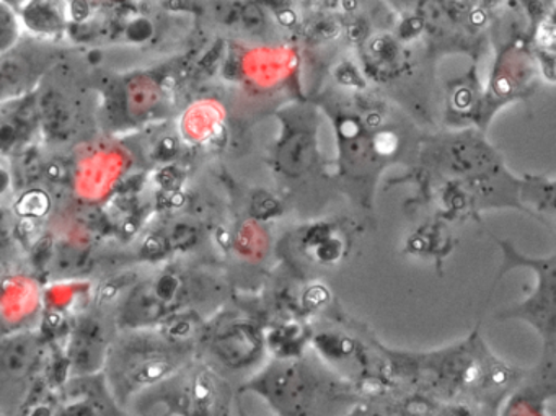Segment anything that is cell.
Listing matches in <instances>:
<instances>
[{
    "mask_svg": "<svg viewBox=\"0 0 556 416\" xmlns=\"http://www.w3.org/2000/svg\"><path fill=\"white\" fill-rule=\"evenodd\" d=\"M506 255V265L497 275L496 281L503 278L504 273L510 272L516 266L532 269V292L522 302L510 305L497 312L500 320H520L533 328L542 340V353H555L556 351V260L527 259L519 255L510 247H503Z\"/></svg>",
    "mask_w": 556,
    "mask_h": 416,
    "instance_id": "obj_6",
    "label": "cell"
},
{
    "mask_svg": "<svg viewBox=\"0 0 556 416\" xmlns=\"http://www.w3.org/2000/svg\"><path fill=\"white\" fill-rule=\"evenodd\" d=\"M438 408L428 396L389 383L364 393L346 416H434Z\"/></svg>",
    "mask_w": 556,
    "mask_h": 416,
    "instance_id": "obj_9",
    "label": "cell"
},
{
    "mask_svg": "<svg viewBox=\"0 0 556 416\" xmlns=\"http://www.w3.org/2000/svg\"><path fill=\"white\" fill-rule=\"evenodd\" d=\"M243 393L262 399L275 416H346L364 395L312 350L299 357H269L237 387V395Z\"/></svg>",
    "mask_w": 556,
    "mask_h": 416,
    "instance_id": "obj_2",
    "label": "cell"
},
{
    "mask_svg": "<svg viewBox=\"0 0 556 416\" xmlns=\"http://www.w3.org/2000/svg\"><path fill=\"white\" fill-rule=\"evenodd\" d=\"M174 408L181 416H230L237 386L207 363H190L170 379Z\"/></svg>",
    "mask_w": 556,
    "mask_h": 416,
    "instance_id": "obj_7",
    "label": "cell"
},
{
    "mask_svg": "<svg viewBox=\"0 0 556 416\" xmlns=\"http://www.w3.org/2000/svg\"><path fill=\"white\" fill-rule=\"evenodd\" d=\"M21 22L38 34H56L66 24V9L61 0H25Z\"/></svg>",
    "mask_w": 556,
    "mask_h": 416,
    "instance_id": "obj_12",
    "label": "cell"
},
{
    "mask_svg": "<svg viewBox=\"0 0 556 416\" xmlns=\"http://www.w3.org/2000/svg\"><path fill=\"white\" fill-rule=\"evenodd\" d=\"M22 22L8 0H0V54L11 53L21 38Z\"/></svg>",
    "mask_w": 556,
    "mask_h": 416,
    "instance_id": "obj_13",
    "label": "cell"
},
{
    "mask_svg": "<svg viewBox=\"0 0 556 416\" xmlns=\"http://www.w3.org/2000/svg\"><path fill=\"white\" fill-rule=\"evenodd\" d=\"M390 383L439 403H473L500 409L527 369L497 356L481 335L480 322L467 338L429 351L396 350L377 341Z\"/></svg>",
    "mask_w": 556,
    "mask_h": 416,
    "instance_id": "obj_1",
    "label": "cell"
},
{
    "mask_svg": "<svg viewBox=\"0 0 556 416\" xmlns=\"http://www.w3.org/2000/svg\"><path fill=\"white\" fill-rule=\"evenodd\" d=\"M106 406L102 400L93 395H74L73 399L66 400L58 406L53 416H106Z\"/></svg>",
    "mask_w": 556,
    "mask_h": 416,
    "instance_id": "obj_14",
    "label": "cell"
},
{
    "mask_svg": "<svg viewBox=\"0 0 556 416\" xmlns=\"http://www.w3.org/2000/svg\"><path fill=\"white\" fill-rule=\"evenodd\" d=\"M17 243V223L8 207L0 206V260L8 259Z\"/></svg>",
    "mask_w": 556,
    "mask_h": 416,
    "instance_id": "obj_15",
    "label": "cell"
},
{
    "mask_svg": "<svg viewBox=\"0 0 556 416\" xmlns=\"http://www.w3.org/2000/svg\"><path fill=\"white\" fill-rule=\"evenodd\" d=\"M198 344L206 353L204 363L237 387L269 360L265 322L252 302L247 307L239 304L227 308L206 320Z\"/></svg>",
    "mask_w": 556,
    "mask_h": 416,
    "instance_id": "obj_4",
    "label": "cell"
},
{
    "mask_svg": "<svg viewBox=\"0 0 556 416\" xmlns=\"http://www.w3.org/2000/svg\"><path fill=\"white\" fill-rule=\"evenodd\" d=\"M34 67L21 54H0V103L18 99L34 83Z\"/></svg>",
    "mask_w": 556,
    "mask_h": 416,
    "instance_id": "obj_11",
    "label": "cell"
},
{
    "mask_svg": "<svg viewBox=\"0 0 556 416\" xmlns=\"http://www.w3.org/2000/svg\"><path fill=\"white\" fill-rule=\"evenodd\" d=\"M227 286L214 276L165 272L132 282L118 311V325L125 331L155 330L178 312L194 311L198 299L223 302Z\"/></svg>",
    "mask_w": 556,
    "mask_h": 416,
    "instance_id": "obj_3",
    "label": "cell"
},
{
    "mask_svg": "<svg viewBox=\"0 0 556 416\" xmlns=\"http://www.w3.org/2000/svg\"><path fill=\"white\" fill-rule=\"evenodd\" d=\"M43 340L34 331H17L0 340V376L22 382L43 363Z\"/></svg>",
    "mask_w": 556,
    "mask_h": 416,
    "instance_id": "obj_10",
    "label": "cell"
},
{
    "mask_svg": "<svg viewBox=\"0 0 556 416\" xmlns=\"http://www.w3.org/2000/svg\"><path fill=\"white\" fill-rule=\"evenodd\" d=\"M191 348L172 343L161 331H128V338L110 346L105 373L113 393L131 395L161 386L191 361Z\"/></svg>",
    "mask_w": 556,
    "mask_h": 416,
    "instance_id": "obj_5",
    "label": "cell"
},
{
    "mask_svg": "<svg viewBox=\"0 0 556 416\" xmlns=\"http://www.w3.org/2000/svg\"><path fill=\"white\" fill-rule=\"evenodd\" d=\"M434 416H497V409L473 403H442Z\"/></svg>",
    "mask_w": 556,
    "mask_h": 416,
    "instance_id": "obj_16",
    "label": "cell"
},
{
    "mask_svg": "<svg viewBox=\"0 0 556 416\" xmlns=\"http://www.w3.org/2000/svg\"><path fill=\"white\" fill-rule=\"evenodd\" d=\"M109 330L99 318L84 317L74 325L66 348V363L76 379H90L105 369L109 360Z\"/></svg>",
    "mask_w": 556,
    "mask_h": 416,
    "instance_id": "obj_8",
    "label": "cell"
}]
</instances>
